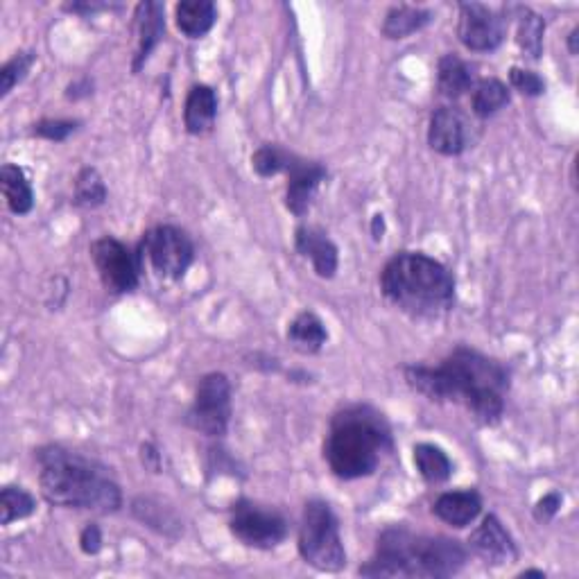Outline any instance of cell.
Instances as JSON below:
<instances>
[{
    "mask_svg": "<svg viewBox=\"0 0 579 579\" xmlns=\"http://www.w3.org/2000/svg\"><path fill=\"white\" fill-rule=\"evenodd\" d=\"M91 258L98 267L102 283L114 292H132L138 283L134 254L116 238H100L91 245Z\"/></svg>",
    "mask_w": 579,
    "mask_h": 579,
    "instance_id": "10",
    "label": "cell"
},
{
    "mask_svg": "<svg viewBox=\"0 0 579 579\" xmlns=\"http://www.w3.org/2000/svg\"><path fill=\"white\" fill-rule=\"evenodd\" d=\"M577 34H579V30L575 28L573 32H570V53H577Z\"/></svg>",
    "mask_w": 579,
    "mask_h": 579,
    "instance_id": "37",
    "label": "cell"
},
{
    "mask_svg": "<svg viewBox=\"0 0 579 579\" xmlns=\"http://www.w3.org/2000/svg\"><path fill=\"white\" fill-rule=\"evenodd\" d=\"M509 80H512V86L516 91H521L525 95H541L543 89H546V84H543V80L537 73L523 71V68H512Z\"/></svg>",
    "mask_w": 579,
    "mask_h": 579,
    "instance_id": "32",
    "label": "cell"
},
{
    "mask_svg": "<svg viewBox=\"0 0 579 579\" xmlns=\"http://www.w3.org/2000/svg\"><path fill=\"white\" fill-rule=\"evenodd\" d=\"M34 62V55L32 53H23V55H16L12 62H7L3 66V71H0V93L7 95L10 93L16 84H19L25 73L30 71V66Z\"/></svg>",
    "mask_w": 579,
    "mask_h": 579,
    "instance_id": "30",
    "label": "cell"
},
{
    "mask_svg": "<svg viewBox=\"0 0 579 579\" xmlns=\"http://www.w3.org/2000/svg\"><path fill=\"white\" fill-rule=\"evenodd\" d=\"M559 507H561V496L557 494V491H552V494L543 496L539 500L537 512H534V514H537L539 521H550V518L559 512Z\"/></svg>",
    "mask_w": 579,
    "mask_h": 579,
    "instance_id": "33",
    "label": "cell"
},
{
    "mask_svg": "<svg viewBox=\"0 0 579 579\" xmlns=\"http://www.w3.org/2000/svg\"><path fill=\"white\" fill-rule=\"evenodd\" d=\"M383 215H374V238H383Z\"/></svg>",
    "mask_w": 579,
    "mask_h": 579,
    "instance_id": "36",
    "label": "cell"
},
{
    "mask_svg": "<svg viewBox=\"0 0 579 579\" xmlns=\"http://www.w3.org/2000/svg\"><path fill=\"white\" fill-rule=\"evenodd\" d=\"M299 552L306 564L315 566L317 570H326V573H335L347 564L340 525H337L333 509L322 500H313L306 505L299 530Z\"/></svg>",
    "mask_w": 579,
    "mask_h": 579,
    "instance_id": "6",
    "label": "cell"
},
{
    "mask_svg": "<svg viewBox=\"0 0 579 579\" xmlns=\"http://www.w3.org/2000/svg\"><path fill=\"white\" fill-rule=\"evenodd\" d=\"M432 509H435L437 518H442L444 523L453 527H466L480 516L482 500L475 491H451V494L439 496Z\"/></svg>",
    "mask_w": 579,
    "mask_h": 579,
    "instance_id": "17",
    "label": "cell"
},
{
    "mask_svg": "<svg viewBox=\"0 0 579 579\" xmlns=\"http://www.w3.org/2000/svg\"><path fill=\"white\" fill-rule=\"evenodd\" d=\"M383 295L414 317H437L453 306L455 281L446 267L426 254L403 252L385 265Z\"/></svg>",
    "mask_w": 579,
    "mask_h": 579,
    "instance_id": "4",
    "label": "cell"
},
{
    "mask_svg": "<svg viewBox=\"0 0 579 579\" xmlns=\"http://www.w3.org/2000/svg\"><path fill=\"white\" fill-rule=\"evenodd\" d=\"M143 462L148 464L154 473L159 471L161 457H159V453H157V448H154L152 444H145V446H143Z\"/></svg>",
    "mask_w": 579,
    "mask_h": 579,
    "instance_id": "35",
    "label": "cell"
},
{
    "mask_svg": "<svg viewBox=\"0 0 579 579\" xmlns=\"http://www.w3.org/2000/svg\"><path fill=\"white\" fill-rule=\"evenodd\" d=\"M414 464H417L421 478L432 482V485L446 482L453 475L451 457L435 444L414 446Z\"/></svg>",
    "mask_w": 579,
    "mask_h": 579,
    "instance_id": "23",
    "label": "cell"
},
{
    "mask_svg": "<svg viewBox=\"0 0 579 579\" xmlns=\"http://www.w3.org/2000/svg\"><path fill=\"white\" fill-rule=\"evenodd\" d=\"M107 200V188L100 172L95 168H84L75 181V202L80 206H100Z\"/></svg>",
    "mask_w": 579,
    "mask_h": 579,
    "instance_id": "28",
    "label": "cell"
},
{
    "mask_svg": "<svg viewBox=\"0 0 579 579\" xmlns=\"http://www.w3.org/2000/svg\"><path fill=\"white\" fill-rule=\"evenodd\" d=\"M37 457L41 464V494L48 503L100 514L116 512L123 505L120 487L100 464L59 446L41 448Z\"/></svg>",
    "mask_w": 579,
    "mask_h": 579,
    "instance_id": "2",
    "label": "cell"
},
{
    "mask_svg": "<svg viewBox=\"0 0 579 579\" xmlns=\"http://www.w3.org/2000/svg\"><path fill=\"white\" fill-rule=\"evenodd\" d=\"M460 41L475 53H487L500 46L505 34V21L480 3H464L460 7V25H457Z\"/></svg>",
    "mask_w": 579,
    "mask_h": 579,
    "instance_id": "11",
    "label": "cell"
},
{
    "mask_svg": "<svg viewBox=\"0 0 579 579\" xmlns=\"http://www.w3.org/2000/svg\"><path fill=\"white\" fill-rule=\"evenodd\" d=\"M34 498L21 487H5L0 494V523L10 525L34 512Z\"/></svg>",
    "mask_w": 579,
    "mask_h": 579,
    "instance_id": "26",
    "label": "cell"
},
{
    "mask_svg": "<svg viewBox=\"0 0 579 579\" xmlns=\"http://www.w3.org/2000/svg\"><path fill=\"white\" fill-rule=\"evenodd\" d=\"M231 532L240 543L249 548L270 550L276 548L288 534V523L276 512H265L256 505H238L233 509Z\"/></svg>",
    "mask_w": 579,
    "mask_h": 579,
    "instance_id": "9",
    "label": "cell"
},
{
    "mask_svg": "<svg viewBox=\"0 0 579 579\" xmlns=\"http://www.w3.org/2000/svg\"><path fill=\"white\" fill-rule=\"evenodd\" d=\"M75 127L77 123H71V120H41L39 125H34V134L59 143L66 141V138L75 132Z\"/></svg>",
    "mask_w": 579,
    "mask_h": 579,
    "instance_id": "31",
    "label": "cell"
},
{
    "mask_svg": "<svg viewBox=\"0 0 579 579\" xmlns=\"http://www.w3.org/2000/svg\"><path fill=\"white\" fill-rule=\"evenodd\" d=\"M215 114H218V98L211 86H193L186 98L184 120L190 134H204L213 127Z\"/></svg>",
    "mask_w": 579,
    "mask_h": 579,
    "instance_id": "18",
    "label": "cell"
},
{
    "mask_svg": "<svg viewBox=\"0 0 579 579\" xmlns=\"http://www.w3.org/2000/svg\"><path fill=\"white\" fill-rule=\"evenodd\" d=\"M288 195H285V206L295 213V215H304L308 211L310 202H313V195L317 186L322 184V179L326 177V170L317 163H308L297 159L295 154L290 157L288 168Z\"/></svg>",
    "mask_w": 579,
    "mask_h": 579,
    "instance_id": "12",
    "label": "cell"
},
{
    "mask_svg": "<svg viewBox=\"0 0 579 579\" xmlns=\"http://www.w3.org/2000/svg\"><path fill=\"white\" fill-rule=\"evenodd\" d=\"M0 186H3L7 206H10L12 213L25 215L32 211L34 206L32 186L30 181L25 179V172L19 166H12V163L3 166V170H0Z\"/></svg>",
    "mask_w": 579,
    "mask_h": 579,
    "instance_id": "20",
    "label": "cell"
},
{
    "mask_svg": "<svg viewBox=\"0 0 579 579\" xmlns=\"http://www.w3.org/2000/svg\"><path fill=\"white\" fill-rule=\"evenodd\" d=\"M177 28L188 39H200L213 28L215 5L211 0H184L177 5Z\"/></svg>",
    "mask_w": 579,
    "mask_h": 579,
    "instance_id": "19",
    "label": "cell"
},
{
    "mask_svg": "<svg viewBox=\"0 0 579 579\" xmlns=\"http://www.w3.org/2000/svg\"><path fill=\"white\" fill-rule=\"evenodd\" d=\"M326 326L315 313H301L288 328V340L301 353H317L326 342Z\"/></svg>",
    "mask_w": 579,
    "mask_h": 579,
    "instance_id": "21",
    "label": "cell"
},
{
    "mask_svg": "<svg viewBox=\"0 0 579 579\" xmlns=\"http://www.w3.org/2000/svg\"><path fill=\"white\" fill-rule=\"evenodd\" d=\"M466 550L460 541L446 537H423L401 527L380 534L376 557L360 575L367 577H451L460 573Z\"/></svg>",
    "mask_w": 579,
    "mask_h": 579,
    "instance_id": "3",
    "label": "cell"
},
{
    "mask_svg": "<svg viewBox=\"0 0 579 579\" xmlns=\"http://www.w3.org/2000/svg\"><path fill=\"white\" fill-rule=\"evenodd\" d=\"M295 243L299 254L310 258L315 272L322 276V279H331L337 272V247L331 243V238H328L322 229L299 227Z\"/></svg>",
    "mask_w": 579,
    "mask_h": 579,
    "instance_id": "15",
    "label": "cell"
},
{
    "mask_svg": "<svg viewBox=\"0 0 579 579\" xmlns=\"http://www.w3.org/2000/svg\"><path fill=\"white\" fill-rule=\"evenodd\" d=\"M430 12L419 10V7H394V10L387 12L385 23H383V34L387 39H405L408 34L419 32L423 25L430 23Z\"/></svg>",
    "mask_w": 579,
    "mask_h": 579,
    "instance_id": "24",
    "label": "cell"
},
{
    "mask_svg": "<svg viewBox=\"0 0 579 579\" xmlns=\"http://www.w3.org/2000/svg\"><path fill=\"white\" fill-rule=\"evenodd\" d=\"M437 84L439 91L448 95V98H460L462 93H466L473 86L471 66L455 55L442 57L437 68Z\"/></svg>",
    "mask_w": 579,
    "mask_h": 579,
    "instance_id": "22",
    "label": "cell"
},
{
    "mask_svg": "<svg viewBox=\"0 0 579 579\" xmlns=\"http://www.w3.org/2000/svg\"><path fill=\"white\" fill-rule=\"evenodd\" d=\"M80 546L86 552V555H95L102 546V534L98 530V525H86L82 537H80Z\"/></svg>",
    "mask_w": 579,
    "mask_h": 579,
    "instance_id": "34",
    "label": "cell"
},
{
    "mask_svg": "<svg viewBox=\"0 0 579 579\" xmlns=\"http://www.w3.org/2000/svg\"><path fill=\"white\" fill-rule=\"evenodd\" d=\"M136 32H138V50L134 59V71L143 66L145 59L152 53V48L161 41L166 32V19H163L161 3H141L136 7Z\"/></svg>",
    "mask_w": 579,
    "mask_h": 579,
    "instance_id": "16",
    "label": "cell"
},
{
    "mask_svg": "<svg viewBox=\"0 0 579 579\" xmlns=\"http://www.w3.org/2000/svg\"><path fill=\"white\" fill-rule=\"evenodd\" d=\"M392 448L390 426L371 408L337 414L326 442V460L337 478L356 480L374 473L380 455Z\"/></svg>",
    "mask_w": 579,
    "mask_h": 579,
    "instance_id": "5",
    "label": "cell"
},
{
    "mask_svg": "<svg viewBox=\"0 0 579 579\" xmlns=\"http://www.w3.org/2000/svg\"><path fill=\"white\" fill-rule=\"evenodd\" d=\"M509 102L507 86L500 80H482L473 91V111L480 118L494 116Z\"/></svg>",
    "mask_w": 579,
    "mask_h": 579,
    "instance_id": "25",
    "label": "cell"
},
{
    "mask_svg": "<svg viewBox=\"0 0 579 579\" xmlns=\"http://www.w3.org/2000/svg\"><path fill=\"white\" fill-rule=\"evenodd\" d=\"M143 249L154 270L168 279H181L193 263V243L184 231L170 224L152 229L143 240Z\"/></svg>",
    "mask_w": 579,
    "mask_h": 579,
    "instance_id": "8",
    "label": "cell"
},
{
    "mask_svg": "<svg viewBox=\"0 0 579 579\" xmlns=\"http://www.w3.org/2000/svg\"><path fill=\"white\" fill-rule=\"evenodd\" d=\"M405 380L432 401L464 405L482 423H496L505 410L507 371L471 349H457L439 367H408Z\"/></svg>",
    "mask_w": 579,
    "mask_h": 579,
    "instance_id": "1",
    "label": "cell"
},
{
    "mask_svg": "<svg viewBox=\"0 0 579 579\" xmlns=\"http://www.w3.org/2000/svg\"><path fill=\"white\" fill-rule=\"evenodd\" d=\"M469 543L489 564H509V561L516 559L514 541L496 516H487L478 530L471 534Z\"/></svg>",
    "mask_w": 579,
    "mask_h": 579,
    "instance_id": "14",
    "label": "cell"
},
{
    "mask_svg": "<svg viewBox=\"0 0 579 579\" xmlns=\"http://www.w3.org/2000/svg\"><path fill=\"white\" fill-rule=\"evenodd\" d=\"M543 30H546V23H543L541 16L525 10L521 16V23H518V46H521L523 53L530 55L532 59L541 57Z\"/></svg>",
    "mask_w": 579,
    "mask_h": 579,
    "instance_id": "27",
    "label": "cell"
},
{
    "mask_svg": "<svg viewBox=\"0 0 579 579\" xmlns=\"http://www.w3.org/2000/svg\"><path fill=\"white\" fill-rule=\"evenodd\" d=\"M430 148L444 154V157H455L466 148V123L455 109L442 107L430 118L428 129Z\"/></svg>",
    "mask_w": 579,
    "mask_h": 579,
    "instance_id": "13",
    "label": "cell"
},
{
    "mask_svg": "<svg viewBox=\"0 0 579 579\" xmlns=\"http://www.w3.org/2000/svg\"><path fill=\"white\" fill-rule=\"evenodd\" d=\"M292 154L283 152L281 148H276V145H263L261 150L254 154V170L258 172L261 177H272V175H279L285 168H288Z\"/></svg>",
    "mask_w": 579,
    "mask_h": 579,
    "instance_id": "29",
    "label": "cell"
},
{
    "mask_svg": "<svg viewBox=\"0 0 579 579\" xmlns=\"http://www.w3.org/2000/svg\"><path fill=\"white\" fill-rule=\"evenodd\" d=\"M231 417V385L224 374H209L200 380L188 423L209 437L227 432Z\"/></svg>",
    "mask_w": 579,
    "mask_h": 579,
    "instance_id": "7",
    "label": "cell"
}]
</instances>
